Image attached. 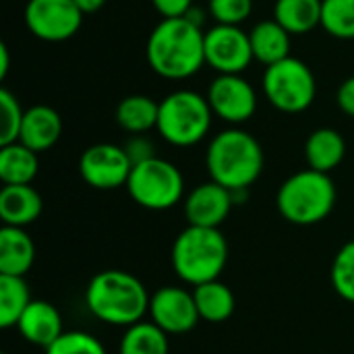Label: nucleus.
<instances>
[{
  "label": "nucleus",
  "instance_id": "nucleus-25",
  "mask_svg": "<svg viewBox=\"0 0 354 354\" xmlns=\"http://www.w3.org/2000/svg\"><path fill=\"white\" fill-rule=\"evenodd\" d=\"M31 295L25 278L0 274V328H17L21 315L31 303Z\"/></svg>",
  "mask_w": 354,
  "mask_h": 354
},
{
  "label": "nucleus",
  "instance_id": "nucleus-14",
  "mask_svg": "<svg viewBox=\"0 0 354 354\" xmlns=\"http://www.w3.org/2000/svg\"><path fill=\"white\" fill-rule=\"evenodd\" d=\"M234 195L226 187L209 180L195 187L185 199V216L189 226L220 228L234 207Z\"/></svg>",
  "mask_w": 354,
  "mask_h": 354
},
{
  "label": "nucleus",
  "instance_id": "nucleus-21",
  "mask_svg": "<svg viewBox=\"0 0 354 354\" xmlns=\"http://www.w3.org/2000/svg\"><path fill=\"white\" fill-rule=\"evenodd\" d=\"M158 114H160V102L135 93L118 102L114 118L122 131L131 135H143L149 129H158Z\"/></svg>",
  "mask_w": 354,
  "mask_h": 354
},
{
  "label": "nucleus",
  "instance_id": "nucleus-24",
  "mask_svg": "<svg viewBox=\"0 0 354 354\" xmlns=\"http://www.w3.org/2000/svg\"><path fill=\"white\" fill-rule=\"evenodd\" d=\"M274 19L290 35H305L322 25V0H276Z\"/></svg>",
  "mask_w": 354,
  "mask_h": 354
},
{
  "label": "nucleus",
  "instance_id": "nucleus-11",
  "mask_svg": "<svg viewBox=\"0 0 354 354\" xmlns=\"http://www.w3.org/2000/svg\"><path fill=\"white\" fill-rule=\"evenodd\" d=\"M253 60L249 33L239 25H216L205 31V64L220 75H241Z\"/></svg>",
  "mask_w": 354,
  "mask_h": 354
},
{
  "label": "nucleus",
  "instance_id": "nucleus-29",
  "mask_svg": "<svg viewBox=\"0 0 354 354\" xmlns=\"http://www.w3.org/2000/svg\"><path fill=\"white\" fill-rule=\"evenodd\" d=\"M332 286L348 303H354V241L346 243L332 263Z\"/></svg>",
  "mask_w": 354,
  "mask_h": 354
},
{
  "label": "nucleus",
  "instance_id": "nucleus-30",
  "mask_svg": "<svg viewBox=\"0 0 354 354\" xmlns=\"http://www.w3.org/2000/svg\"><path fill=\"white\" fill-rule=\"evenodd\" d=\"M46 354H106V348L97 338L87 332H64Z\"/></svg>",
  "mask_w": 354,
  "mask_h": 354
},
{
  "label": "nucleus",
  "instance_id": "nucleus-15",
  "mask_svg": "<svg viewBox=\"0 0 354 354\" xmlns=\"http://www.w3.org/2000/svg\"><path fill=\"white\" fill-rule=\"evenodd\" d=\"M17 330L25 338V342L39 348H50L64 334L62 317L58 309L48 301H31L21 315Z\"/></svg>",
  "mask_w": 354,
  "mask_h": 354
},
{
  "label": "nucleus",
  "instance_id": "nucleus-13",
  "mask_svg": "<svg viewBox=\"0 0 354 354\" xmlns=\"http://www.w3.org/2000/svg\"><path fill=\"white\" fill-rule=\"evenodd\" d=\"M205 97L212 106V112L232 124L247 122L257 110L255 89L241 75H218L212 81Z\"/></svg>",
  "mask_w": 354,
  "mask_h": 354
},
{
  "label": "nucleus",
  "instance_id": "nucleus-10",
  "mask_svg": "<svg viewBox=\"0 0 354 354\" xmlns=\"http://www.w3.org/2000/svg\"><path fill=\"white\" fill-rule=\"evenodd\" d=\"M83 23V12L75 0H29L25 6L27 29L44 41H64Z\"/></svg>",
  "mask_w": 354,
  "mask_h": 354
},
{
  "label": "nucleus",
  "instance_id": "nucleus-12",
  "mask_svg": "<svg viewBox=\"0 0 354 354\" xmlns=\"http://www.w3.org/2000/svg\"><path fill=\"white\" fill-rule=\"evenodd\" d=\"M151 322L168 336L191 332L199 324V311L193 292L180 286H162L151 295L149 301Z\"/></svg>",
  "mask_w": 354,
  "mask_h": 354
},
{
  "label": "nucleus",
  "instance_id": "nucleus-27",
  "mask_svg": "<svg viewBox=\"0 0 354 354\" xmlns=\"http://www.w3.org/2000/svg\"><path fill=\"white\" fill-rule=\"evenodd\" d=\"M322 27L338 39H354V0H322Z\"/></svg>",
  "mask_w": 354,
  "mask_h": 354
},
{
  "label": "nucleus",
  "instance_id": "nucleus-5",
  "mask_svg": "<svg viewBox=\"0 0 354 354\" xmlns=\"http://www.w3.org/2000/svg\"><path fill=\"white\" fill-rule=\"evenodd\" d=\"M282 218L295 226H313L324 222L336 205V185L330 174L317 170H301L288 176L276 195Z\"/></svg>",
  "mask_w": 354,
  "mask_h": 354
},
{
  "label": "nucleus",
  "instance_id": "nucleus-34",
  "mask_svg": "<svg viewBox=\"0 0 354 354\" xmlns=\"http://www.w3.org/2000/svg\"><path fill=\"white\" fill-rule=\"evenodd\" d=\"M338 106L346 116L354 118V77H348L340 87H338Z\"/></svg>",
  "mask_w": 354,
  "mask_h": 354
},
{
  "label": "nucleus",
  "instance_id": "nucleus-32",
  "mask_svg": "<svg viewBox=\"0 0 354 354\" xmlns=\"http://www.w3.org/2000/svg\"><path fill=\"white\" fill-rule=\"evenodd\" d=\"M124 151L127 156L131 158L133 166L135 164H141L149 158H156V151H153V143L149 139H145L143 135H133V139L127 141L124 145Z\"/></svg>",
  "mask_w": 354,
  "mask_h": 354
},
{
  "label": "nucleus",
  "instance_id": "nucleus-2",
  "mask_svg": "<svg viewBox=\"0 0 354 354\" xmlns=\"http://www.w3.org/2000/svg\"><path fill=\"white\" fill-rule=\"evenodd\" d=\"M149 292L139 278L124 270L95 274L85 290V305L93 317L108 326L131 328L149 313Z\"/></svg>",
  "mask_w": 354,
  "mask_h": 354
},
{
  "label": "nucleus",
  "instance_id": "nucleus-37",
  "mask_svg": "<svg viewBox=\"0 0 354 354\" xmlns=\"http://www.w3.org/2000/svg\"><path fill=\"white\" fill-rule=\"evenodd\" d=\"M8 66H10L8 48H6V44H0V79H4V77H6V73H8Z\"/></svg>",
  "mask_w": 354,
  "mask_h": 354
},
{
  "label": "nucleus",
  "instance_id": "nucleus-26",
  "mask_svg": "<svg viewBox=\"0 0 354 354\" xmlns=\"http://www.w3.org/2000/svg\"><path fill=\"white\" fill-rule=\"evenodd\" d=\"M168 334L153 322H139L127 328L120 340V354H168Z\"/></svg>",
  "mask_w": 354,
  "mask_h": 354
},
{
  "label": "nucleus",
  "instance_id": "nucleus-18",
  "mask_svg": "<svg viewBox=\"0 0 354 354\" xmlns=\"http://www.w3.org/2000/svg\"><path fill=\"white\" fill-rule=\"evenodd\" d=\"M35 263V245L25 228L2 226L0 230V274L19 276L25 274Z\"/></svg>",
  "mask_w": 354,
  "mask_h": 354
},
{
  "label": "nucleus",
  "instance_id": "nucleus-33",
  "mask_svg": "<svg viewBox=\"0 0 354 354\" xmlns=\"http://www.w3.org/2000/svg\"><path fill=\"white\" fill-rule=\"evenodd\" d=\"M151 4L162 15V19H178L189 12L193 0H151Z\"/></svg>",
  "mask_w": 354,
  "mask_h": 354
},
{
  "label": "nucleus",
  "instance_id": "nucleus-8",
  "mask_svg": "<svg viewBox=\"0 0 354 354\" xmlns=\"http://www.w3.org/2000/svg\"><path fill=\"white\" fill-rule=\"evenodd\" d=\"M263 91L270 104L286 114L305 112L317 93L313 71L299 58H284L263 73Z\"/></svg>",
  "mask_w": 354,
  "mask_h": 354
},
{
  "label": "nucleus",
  "instance_id": "nucleus-6",
  "mask_svg": "<svg viewBox=\"0 0 354 354\" xmlns=\"http://www.w3.org/2000/svg\"><path fill=\"white\" fill-rule=\"evenodd\" d=\"M212 106L207 97L191 89H180L160 102L158 133L176 147L197 145L212 127Z\"/></svg>",
  "mask_w": 354,
  "mask_h": 354
},
{
  "label": "nucleus",
  "instance_id": "nucleus-28",
  "mask_svg": "<svg viewBox=\"0 0 354 354\" xmlns=\"http://www.w3.org/2000/svg\"><path fill=\"white\" fill-rule=\"evenodd\" d=\"M0 116H2V120H0V147L17 143L19 135H21L25 110L21 108L19 100L8 89H0Z\"/></svg>",
  "mask_w": 354,
  "mask_h": 354
},
{
  "label": "nucleus",
  "instance_id": "nucleus-7",
  "mask_svg": "<svg viewBox=\"0 0 354 354\" xmlns=\"http://www.w3.org/2000/svg\"><path fill=\"white\" fill-rule=\"evenodd\" d=\"M127 191L131 199L143 209L164 212L183 199L185 178L172 162L156 156L133 166Z\"/></svg>",
  "mask_w": 354,
  "mask_h": 354
},
{
  "label": "nucleus",
  "instance_id": "nucleus-31",
  "mask_svg": "<svg viewBox=\"0 0 354 354\" xmlns=\"http://www.w3.org/2000/svg\"><path fill=\"white\" fill-rule=\"evenodd\" d=\"M253 0H209V15L218 25H241L249 19Z\"/></svg>",
  "mask_w": 354,
  "mask_h": 354
},
{
  "label": "nucleus",
  "instance_id": "nucleus-19",
  "mask_svg": "<svg viewBox=\"0 0 354 354\" xmlns=\"http://www.w3.org/2000/svg\"><path fill=\"white\" fill-rule=\"evenodd\" d=\"M251 50L253 58L266 66H272L290 56V33L276 21H259L251 31Z\"/></svg>",
  "mask_w": 354,
  "mask_h": 354
},
{
  "label": "nucleus",
  "instance_id": "nucleus-22",
  "mask_svg": "<svg viewBox=\"0 0 354 354\" xmlns=\"http://www.w3.org/2000/svg\"><path fill=\"white\" fill-rule=\"evenodd\" d=\"M193 299H195L199 317L207 324H224L226 319L232 317L234 307H236V299L232 290L220 280L195 286Z\"/></svg>",
  "mask_w": 354,
  "mask_h": 354
},
{
  "label": "nucleus",
  "instance_id": "nucleus-35",
  "mask_svg": "<svg viewBox=\"0 0 354 354\" xmlns=\"http://www.w3.org/2000/svg\"><path fill=\"white\" fill-rule=\"evenodd\" d=\"M75 4L79 6L83 15H91V12H97L106 4V0H75Z\"/></svg>",
  "mask_w": 354,
  "mask_h": 354
},
{
  "label": "nucleus",
  "instance_id": "nucleus-1",
  "mask_svg": "<svg viewBox=\"0 0 354 354\" xmlns=\"http://www.w3.org/2000/svg\"><path fill=\"white\" fill-rule=\"evenodd\" d=\"M147 62L164 79L193 77L205 64V33L185 17L162 19L149 33Z\"/></svg>",
  "mask_w": 354,
  "mask_h": 354
},
{
  "label": "nucleus",
  "instance_id": "nucleus-36",
  "mask_svg": "<svg viewBox=\"0 0 354 354\" xmlns=\"http://www.w3.org/2000/svg\"><path fill=\"white\" fill-rule=\"evenodd\" d=\"M185 19H187V21H191V23H193V25H197V27H203L205 12H203L201 8H195V6H191V8H189V12L185 15Z\"/></svg>",
  "mask_w": 354,
  "mask_h": 354
},
{
  "label": "nucleus",
  "instance_id": "nucleus-16",
  "mask_svg": "<svg viewBox=\"0 0 354 354\" xmlns=\"http://www.w3.org/2000/svg\"><path fill=\"white\" fill-rule=\"evenodd\" d=\"M62 135V118L60 114L44 104L31 106L25 110L19 143L33 149L35 153L52 149Z\"/></svg>",
  "mask_w": 354,
  "mask_h": 354
},
{
  "label": "nucleus",
  "instance_id": "nucleus-9",
  "mask_svg": "<svg viewBox=\"0 0 354 354\" xmlns=\"http://www.w3.org/2000/svg\"><path fill=\"white\" fill-rule=\"evenodd\" d=\"M131 170L133 162L127 156L124 147H118L114 143H95L87 147L79 158L81 178L97 191L127 187Z\"/></svg>",
  "mask_w": 354,
  "mask_h": 354
},
{
  "label": "nucleus",
  "instance_id": "nucleus-23",
  "mask_svg": "<svg viewBox=\"0 0 354 354\" xmlns=\"http://www.w3.org/2000/svg\"><path fill=\"white\" fill-rule=\"evenodd\" d=\"M37 153L23 143H10L0 147V180L2 185H31L37 176Z\"/></svg>",
  "mask_w": 354,
  "mask_h": 354
},
{
  "label": "nucleus",
  "instance_id": "nucleus-17",
  "mask_svg": "<svg viewBox=\"0 0 354 354\" xmlns=\"http://www.w3.org/2000/svg\"><path fill=\"white\" fill-rule=\"evenodd\" d=\"M41 197L31 185H2L0 189V220L4 226L25 228L41 214Z\"/></svg>",
  "mask_w": 354,
  "mask_h": 354
},
{
  "label": "nucleus",
  "instance_id": "nucleus-20",
  "mask_svg": "<svg viewBox=\"0 0 354 354\" xmlns=\"http://www.w3.org/2000/svg\"><path fill=\"white\" fill-rule=\"evenodd\" d=\"M344 156H346L344 137L328 127L313 131L305 143V158L309 168L324 174H330L334 168H338Z\"/></svg>",
  "mask_w": 354,
  "mask_h": 354
},
{
  "label": "nucleus",
  "instance_id": "nucleus-38",
  "mask_svg": "<svg viewBox=\"0 0 354 354\" xmlns=\"http://www.w3.org/2000/svg\"><path fill=\"white\" fill-rule=\"evenodd\" d=\"M2 354H8V353H2Z\"/></svg>",
  "mask_w": 354,
  "mask_h": 354
},
{
  "label": "nucleus",
  "instance_id": "nucleus-4",
  "mask_svg": "<svg viewBox=\"0 0 354 354\" xmlns=\"http://www.w3.org/2000/svg\"><path fill=\"white\" fill-rule=\"evenodd\" d=\"M228 261V243L220 228L187 226L172 245V268L193 288L220 280Z\"/></svg>",
  "mask_w": 354,
  "mask_h": 354
},
{
  "label": "nucleus",
  "instance_id": "nucleus-3",
  "mask_svg": "<svg viewBox=\"0 0 354 354\" xmlns=\"http://www.w3.org/2000/svg\"><path fill=\"white\" fill-rule=\"evenodd\" d=\"M263 164V149L259 141L247 131H222L207 145L205 166L209 180L226 187L232 193L247 191L261 176Z\"/></svg>",
  "mask_w": 354,
  "mask_h": 354
}]
</instances>
